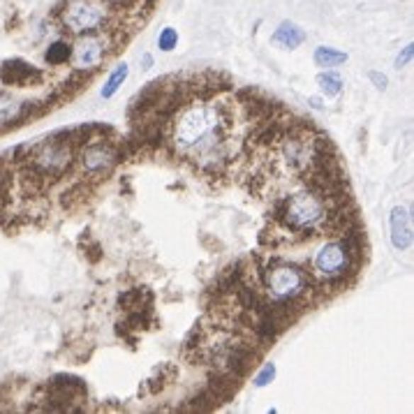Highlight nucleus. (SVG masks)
Returning a JSON list of instances; mask_svg holds the SVG:
<instances>
[{"label": "nucleus", "instance_id": "5", "mask_svg": "<svg viewBox=\"0 0 414 414\" xmlns=\"http://www.w3.org/2000/svg\"><path fill=\"white\" fill-rule=\"evenodd\" d=\"M123 157V148L116 146L111 139H91L84 146H79L77 151V167L82 172L86 183H98L102 179L111 176V172L116 169V164Z\"/></svg>", "mask_w": 414, "mask_h": 414}, {"label": "nucleus", "instance_id": "12", "mask_svg": "<svg viewBox=\"0 0 414 414\" xmlns=\"http://www.w3.org/2000/svg\"><path fill=\"white\" fill-rule=\"evenodd\" d=\"M271 42L278 44V47L292 51V49L301 47V44L306 42V30L301 28V26H296L294 21H283L276 28V33L271 35Z\"/></svg>", "mask_w": 414, "mask_h": 414}, {"label": "nucleus", "instance_id": "21", "mask_svg": "<svg viewBox=\"0 0 414 414\" xmlns=\"http://www.w3.org/2000/svg\"><path fill=\"white\" fill-rule=\"evenodd\" d=\"M368 79H371V82H373L377 88H380V91H384L386 84H389V82H386V77L380 74V72H371V74H368Z\"/></svg>", "mask_w": 414, "mask_h": 414}, {"label": "nucleus", "instance_id": "22", "mask_svg": "<svg viewBox=\"0 0 414 414\" xmlns=\"http://www.w3.org/2000/svg\"><path fill=\"white\" fill-rule=\"evenodd\" d=\"M102 3H107V5H118V7H125L130 3H135V0H102Z\"/></svg>", "mask_w": 414, "mask_h": 414}, {"label": "nucleus", "instance_id": "9", "mask_svg": "<svg viewBox=\"0 0 414 414\" xmlns=\"http://www.w3.org/2000/svg\"><path fill=\"white\" fill-rule=\"evenodd\" d=\"M38 107H40L38 102L19 100V98H14L12 93L0 91V130L16 128L28 118L38 116V113H42V109Z\"/></svg>", "mask_w": 414, "mask_h": 414}, {"label": "nucleus", "instance_id": "16", "mask_svg": "<svg viewBox=\"0 0 414 414\" xmlns=\"http://www.w3.org/2000/svg\"><path fill=\"white\" fill-rule=\"evenodd\" d=\"M313 60H315L317 67L329 69V67H338L342 63H347V54H345V51L333 49V47H317Z\"/></svg>", "mask_w": 414, "mask_h": 414}, {"label": "nucleus", "instance_id": "20", "mask_svg": "<svg viewBox=\"0 0 414 414\" xmlns=\"http://www.w3.org/2000/svg\"><path fill=\"white\" fill-rule=\"evenodd\" d=\"M412 56H414V44H408L401 54H398V58H396V67H405V65H410V60H412Z\"/></svg>", "mask_w": 414, "mask_h": 414}, {"label": "nucleus", "instance_id": "23", "mask_svg": "<svg viewBox=\"0 0 414 414\" xmlns=\"http://www.w3.org/2000/svg\"><path fill=\"white\" fill-rule=\"evenodd\" d=\"M153 67V56L151 54H146L144 58H142V69H151Z\"/></svg>", "mask_w": 414, "mask_h": 414}, {"label": "nucleus", "instance_id": "6", "mask_svg": "<svg viewBox=\"0 0 414 414\" xmlns=\"http://www.w3.org/2000/svg\"><path fill=\"white\" fill-rule=\"evenodd\" d=\"M359 264L352 259L342 239H331L315 250L313 273L322 280V285H342L349 273H357Z\"/></svg>", "mask_w": 414, "mask_h": 414}, {"label": "nucleus", "instance_id": "17", "mask_svg": "<svg viewBox=\"0 0 414 414\" xmlns=\"http://www.w3.org/2000/svg\"><path fill=\"white\" fill-rule=\"evenodd\" d=\"M315 82H317L320 91L327 95V98H336V95L342 93V86H345L342 77L338 72H331V69H327V72H320Z\"/></svg>", "mask_w": 414, "mask_h": 414}, {"label": "nucleus", "instance_id": "24", "mask_svg": "<svg viewBox=\"0 0 414 414\" xmlns=\"http://www.w3.org/2000/svg\"><path fill=\"white\" fill-rule=\"evenodd\" d=\"M3 183H5V179H0V188H3Z\"/></svg>", "mask_w": 414, "mask_h": 414}, {"label": "nucleus", "instance_id": "8", "mask_svg": "<svg viewBox=\"0 0 414 414\" xmlns=\"http://www.w3.org/2000/svg\"><path fill=\"white\" fill-rule=\"evenodd\" d=\"M72 42V56H69V63H72V69L77 72H98L100 65L107 60L109 49L113 47L109 35H104V30L100 33H86V35H74Z\"/></svg>", "mask_w": 414, "mask_h": 414}, {"label": "nucleus", "instance_id": "7", "mask_svg": "<svg viewBox=\"0 0 414 414\" xmlns=\"http://www.w3.org/2000/svg\"><path fill=\"white\" fill-rule=\"evenodd\" d=\"M60 26L67 28L72 35L86 33H100L109 21L107 10L95 3V0H67L63 10L58 12Z\"/></svg>", "mask_w": 414, "mask_h": 414}, {"label": "nucleus", "instance_id": "1", "mask_svg": "<svg viewBox=\"0 0 414 414\" xmlns=\"http://www.w3.org/2000/svg\"><path fill=\"white\" fill-rule=\"evenodd\" d=\"M234 113L223 102H188L169 123V144L179 155L195 162L201 172H225L232 153Z\"/></svg>", "mask_w": 414, "mask_h": 414}, {"label": "nucleus", "instance_id": "14", "mask_svg": "<svg viewBox=\"0 0 414 414\" xmlns=\"http://www.w3.org/2000/svg\"><path fill=\"white\" fill-rule=\"evenodd\" d=\"M176 375H179V371H176L174 364H160L153 371V375L148 377V389H151L153 393L167 389V386L176 380Z\"/></svg>", "mask_w": 414, "mask_h": 414}, {"label": "nucleus", "instance_id": "18", "mask_svg": "<svg viewBox=\"0 0 414 414\" xmlns=\"http://www.w3.org/2000/svg\"><path fill=\"white\" fill-rule=\"evenodd\" d=\"M176 47H179V30L172 28V26H167V28H162L160 35H157V49L164 51V54H169V51H174Z\"/></svg>", "mask_w": 414, "mask_h": 414}, {"label": "nucleus", "instance_id": "2", "mask_svg": "<svg viewBox=\"0 0 414 414\" xmlns=\"http://www.w3.org/2000/svg\"><path fill=\"white\" fill-rule=\"evenodd\" d=\"M331 201L313 188L298 190L294 195L278 201L276 223L289 234H313L322 232L331 213Z\"/></svg>", "mask_w": 414, "mask_h": 414}, {"label": "nucleus", "instance_id": "3", "mask_svg": "<svg viewBox=\"0 0 414 414\" xmlns=\"http://www.w3.org/2000/svg\"><path fill=\"white\" fill-rule=\"evenodd\" d=\"M262 287L269 301L308 308V294L315 292L313 276L292 262H276L262 271Z\"/></svg>", "mask_w": 414, "mask_h": 414}, {"label": "nucleus", "instance_id": "11", "mask_svg": "<svg viewBox=\"0 0 414 414\" xmlns=\"http://www.w3.org/2000/svg\"><path fill=\"white\" fill-rule=\"evenodd\" d=\"M391 245L396 250H408L412 245V216L405 206H396L389 218Z\"/></svg>", "mask_w": 414, "mask_h": 414}, {"label": "nucleus", "instance_id": "13", "mask_svg": "<svg viewBox=\"0 0 414 414\" xmlns=\"http://www.w3.org/2000/svg\"><path fill=\"white\" fill-rule=\"evenodd\" d=\"M128 77H130V67H128V63L116 65V67L111 69V74L107 77V82H104L100 95H102L104 100H111L113 95H116V93L121 91V86L125 84V79H128Z\"/></svg>", "mask_w": 414, "mask_h": 414}, {"label": "nucleus", "instance_id": "15", "mask_svg": "<svg viewBox=\"0 0 414 414\" xmlns=\"http://www.w3.org/2000/svg\"><path fill=\"white\" fill-rule=\"evenodd\" d=\"M69 56H72V42H67V40L51 42L49 49L44 51V60H47L49 65H54V67L65 65L69 60Z\"/></svg>", "mask_w": 414, "mask_h": 414}, {"label": "nucleus", "instance_id": "4", "mask_svg": "<svg viewBox=\"0 0 414 414\" xmlns=\"http://www.w3.org/2000/svg\"><path fill=\"white\" fill-rule=\"evenodd\" d=\"M79 146L74 142L72 132H56L47 137L38 146L28 148V167L42 174L49 183L58 181L74 167Z\"/></svg>", "mask_w": 414, "mask_h": 414}, {"label": "nucleus", "instance_id": "19", "mask_svg": "<svg viewBox=\"0 0 414 414\" xmlns=\"http://www.w3.org/2000/svg\"><path fill=\"white\" fill-rule=\"evenodd\" d=\"M276 375H278L276 364H264V366H262V371L252 377V384L257 386V389H264V386H269L273 380H276Z\"/></svg>", "mask_w": 414, "mask_h": 414}, {"label": "nucleus", "instance_id": "10", "mask_svg": "<svg viewBox=\"0 0 414 414\" xmlns=\"http://www.w3.org/2000/svg\"><path fill=\"white\" fill-rule=\"evenodd\" d=\"M0 82L5 86H33L42 82V72L21 58H12L0 65Z\"/></svg>", "mask_w": 414, "mask_h": 414}]
</instances>
